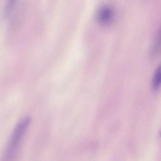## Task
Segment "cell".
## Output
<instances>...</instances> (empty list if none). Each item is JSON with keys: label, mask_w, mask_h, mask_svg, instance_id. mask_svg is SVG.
<instances>
[{"label": "cell", "mask_w": 161, "mask_h": 161, "mask_svg": "<svg viewBox=\"0 0 161 161\" xmlns=\"http://www.w3.org/2000/svg\"><path fill=\"white\" fill-rule=\"evenodd\" d=\"M31 121V118L30 117L26 116L18 123L5 149L3 157L4 160H12L15 157Z\"/></svg>", "instance_id": "1"}, {"label": "cell", "mask_w": 161, "mask_h": 161, "mask_svg": "<svg viewBox=\"0 0 161 161\" xmlns=\"http://www.w3.org/2000/svg\"><path fill=\"white\" fill-rule=\"evenodd\" d=\"M115 17V12L110 4H104L101 6L97 12L96 18L99 24L107 26L113 23Z\"/></svg>", "instance_id": "2"}, {"label": "cell", "mask_w": 161, "mask_h": 161, "mask_svg": "<svg viewBox=\"0 0 161 161\" xmlns=\"http://www.w3.org/2000/svg\"><path fill=\"white\" fill-rule=\"evenodd\" d=\"M17 0H6L3 12V17L7 19L11 15L17 3Z\"/></svg>", "instance_id": "3"}, {"label": "cell", "mask_w": 161, "mask_h": 161, "mask_svg": "<svg viewBox=\"0 0 161 161\" xmlns=\"http://www.w3.org/2000/svg\"><path fill=\"white\" fill-rule=\"evenodd\" d=\"M161 82V68L160 66L156 69L154 76L153 79L152 85L153 88L155 90H157L160 87Z\"/></svg>", "instance_id": "4"}, {"label": "cell", "mask_w": 161, "mask_h": 161, "mask_svg": "<svg viewBox=\"0 0 161 161\" xmlns=\"http://www.w3.org/2000/svg\"><path fill=\"white\" fill-rule=\"evenodd\" d=\"M160 31L157 33L155 36V40L153 42V53H158L160 47Z\"/></svg>", "instance_id": "5"}]
</instances>
